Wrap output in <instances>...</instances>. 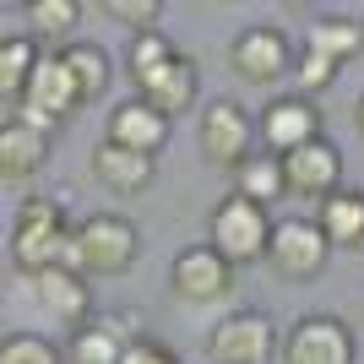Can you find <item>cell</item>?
<instances>
[{
  "label": "cell",
  "mask_w": 364,
  "mask_h": 364,
  "mask_svg": "<svg viewBox=\"0 0 364 364\" xmlns=\"http://www.w3.org/2000/svg\"><path fill=\"white\" fill-rule=\"evenodd\" d=\"M228 65H234V76H245V82L272 87V82H283V71H294V44L277 22H256V28L234 33Z\"/></svg>",
  "instance_id": "cell-9"
},
{
  "label": "cell",
  "mask_w": 364,
  "mask_h": 364,
  "mask_svg": "<svg viewBox=\"0 0 364 364\" xmlns=\"http://www.w3.org/2000/svg\"><path fill=\"white\" fill-rule=\"evenodd\" d=\"M136 310H120V316H92L87 326H76L71 343H65V359L71 364H120L125 348L136 343Z\"/></svg>",
  "instance_id": "cell-13"
},
{
  "label": "cell",
  "mask_w": 364,
  "mask_h": 364,
  "mask_svg": "<svg viewBox=\"0 0 364 364\" xmlns=\"http://www.w3.org/2000/svg\"><path fill=\"white\" fill-rule=\"evenodd\" d=\"M168 289L185 304H213L234 289V261H223L213 245H185L168 267Z\"/></svg>",
  "instance_id": "cell-10"
},
{
  "label": "cell",
  "mask_w": 364,
  "mask_h": 364,
  "mask_svg": "<svg viewBox=\"0 0 364 364\" xmlns=\"http://www.w3.org/2000/svg\"><path fill=\"white\" fill-rule=\"evenodd\" d=\"M168 131H174V120H168L164 109H152L147 98H125V104L109 109V131H104V141L158 158V152L168 147Z\"/></svg>",
  "instance_id": "cell-14"
},
{
  "label": "cell",
  "mask_w": 364,
  "mask_h": 364,
  "mask_svg": "<svg viewBox=\"0 0 364 364\" xmlns=\"http://www.w3.org/2000/svg\"><path fill=\"white\" fill-rule=\"evenodd\" d=\"M332 261V240L316 218H283L272 234V250H267V267H272L283 283H310V277L326 272Z\"/></svg>",
  "instance_id": "cell-5"
},
{
  "label": "cell",
  "mask_w": 364,
  "mask_h": 364,
  "mask_svg": "<svg viewBox=\"0 0 364 364\" xmlns=\"http://www.w3.org/2000/svg\"><path fill=\"white\" fill-rule=\"evenodd\" d=\"M71 245H76V228L65 218V201L60 196H28L22 213L11 223V267L22 277H44L55 267L71 261Z\"/></svg>",
  "instance_id": "cell-1"
},
{
  "label": "cell",
  "mask_w": 364,
  "mask_h": 364,
  "mask_svg": "<svg viewBox=\"0 0 364 364\" xmlns=\"http://www.w3.org/2000/svg\"><path fill=\"white\" fill-rule=\"evenodd\" d=\"M104 11L114 22H125L131 33H152L158 16H164V0H104Z\"/></svg>",
  "instance_id": "cell-27"
},
{
  "label": "cell",
  "mask_w": 364,
  "mask_h": 364,
  "mask_svg": "<svg viewBox=\"0 0 364 364\" xmlns=\"http://www.w3.org/2000/svg\"><path fill=\"white\" fill-rule=\"evenodd\" d=\"M234 191L250 201H277V196H289V185H283V158L277 152H250L240 168H234Z\"/></svg>",
  "instance_id": "cell-22"
},
{
  "label": "cell",
  "mask_w": 364,
  "mask_h": 364,
  "mask_svg": "<svg viewBox=\"0 0 364 364\" xmlns=\"http://www.w3.org/2000/svg\"><path fill=\"white\" fill-rule=\"evenodd\" d=\"M283 185H289V196H299V201L337 196V191H343V152L326 136L299 147V152H289V158H283Z\"/></svg>",
  "instance_id": "cell-11"
},
{
  "label": "cell",
  "mask_w": 364,
  "mask_h": 364,
  "mask_svg": "<svg viewBox=\"0 0 364 364\" xmlns=\"http://www.w3.org/2000/svg\"><path fill=\"white\" fill-rule=\"evenodd\" d=\"M152 174H158V158H147V152L114 147V141H98V147H92V180L104 185V191H114V196L147 191Z\"/></svg>",
  "instance_id": "cell-15"
},
{
  "label": "cell",
  "mask_w": 364,
  "mask_h": 364,
  "mask_svg": "<svg viewBox=\"0 0 364 364\" xmlns=\"http://www.w3.org/2000/svg\"><path fill=\"white\" fill-rule=\"evenodd\" d=\"M38 65H44V55H38L33 38H6V44H0V98H6V109H16L28 98Z\"/></svg>",
  "instance_id": "cell-20"
},
{
  "label": "cell",
  "mask_w": 364,
  "mask_h": 364,
  "mask_svg": "<svg viewBox=\"0 0 364 364\" xmlns=\"http://www.w3.org/2000/svg\"><path fill=\"white\" fill-rule=\"evenodd\" d=\"M44 164H49V136L33 131V125H22L16 114H6V125H0V180L28 185Z\"/></svg>",
  "instance_id": "cell-16"
},
{
  "label": "cell",
  "mask_w": 364,
  "mask_h": 364,
  "mask_svg": "<svg viewBox=\"0 0 364 364\" xmlns=\"http://www.w3.org/2000/svg\"><path fill=\"white\" fill-rule=\"evenodd\" d=\"M33 289H38V304L55 321H65V326H87L92 321V289L76 267H55V272L33 277Z\"/></svg>",
  "instance_id": "cell-17"
},
{
  "label": "cell",
  "mask_w": 364,
  "mask_h": 364,
  "mask_svg": "<svg viewBox=\"0 0 364 364\" xmlns=\"http://www.w3.org/2000/svg\"><path fill=\"white\" fill-rule=\"evenodd\" d=\"M28 22H33L38 38H60V49H65V38H71L76 22H82V0H33Z\"/></svg>",
  "instance_id": "cell-25"
},
{
  "label": "cell",
  "mask_w": 364,
  "mask_h": 364,
  "mask_svg": "<svg viewBox=\"0 0 364 364\" xmlns=\"http://www.w3.org/2000/svg\"><path fill=\"white\" fill-rule=\"evenodd\" d=\"M261 141H267V152H277V158H289V152L310 147V141H321V109L310 104V98H272V104L261 109Z\"/></svg>",
  "instance_id": "cell-12"
},
{
  "label": "cell",
  "mask_w": 364,
  "mask_h": 364,
  "mask_svg": "<svg viewBox=\"0 0 364 364\" xmlns=\"http://www.w3.org/2000/svg\"><path fill=\"white\" fill-rule=\"evenodd\" d=\"M337 71H343L337 60H326V55H310V49H304V60L294 65V76H299V87H304V92L332 87V82H337Z\"/></svg>",
  "instance_id": "cell-28"
},
{
  "label": "cell",
  "mask_w": 364,
  "mask_h": 364,
  "mask_svg": "<svg viewBox=\"0 0 364 364\" xmlns=\"http://www.w3.org/2000/svg\"><path fill=\"white\" fill-rule=\"evenodd\" d=\"M196 141H201V158L213 168H234L250 158V141H256V125H250V114H245L234 98H213V104L201 109L196 120Z\"/></svg>",
  "instance_id": "cell-8"
},
{
  "label": "cell",
  "mask_w": 364,
  "mask_h": 364,
  "mask_svg": "<svg viewBox=\"0 0 364 364\" xmlns=\"http://www.w3.org/2000/svg\"><path fill=\"white\" fill-rule=\"evenodd\" d=\"M0 364H60V348L44 332H6L0 337Z\"/></svg>",
  "instance_id": "cell-26"
},
{
  "label": "cell",
  "mask_w": 364,
  "mask_h": 364,
  "mask_svg": "<svg viewBox=\"0 0 364 364\" xmlns=\"http://www.w3.org/2000/svg\"><path fill=\"white\" fill-rule=\"evenodd\" d=\"M353 125H359V136H364V98H359V109H353Z\"/></svg>",
  "instance_id": "cell-30"
},
{
  "label": "cell",
  "mask_w": 364,
  "mask_h": 364,
  "mask_svg": "<svg viewBox=\"0 0 364 364\" xmlns=\"http://www.w3.org/2000/svg\"><path fill=\"white\" fill-rule=\"evenodd\" d=\"M136 223L120 213H92L76 223V245H71V261L65 267H76L82 277H120L136 267Z\"/></svg>",
  "instance_id": "cell-3"
},
{
  "label": "cell",
  "mask_w": 364,
  "mask_h": 364,
  "mask_svg": "<svg viewBox=\"0 0 364 364\" xmlns=\"http://www.w3.org/2000/svg\"><path fill=\"white\" fill-rule=\"evenodd\" d=\"M277 326L267 310H234L207 332V359L213 364H272Z\"/></svg>",
  "instance_id": "cell-6"
},
{
  "label": "cell",
  "mask_w": 364,
  "mask_h": 364,
  "mask_svg": "<svg viewBox=\"0 0 364 364\" xmlns=\"http://www.w3.org/2000/svg\"><path fill=\"white\" fill-rule=\"evenodd\" d=\"M359 359V343H353L348 321L343 316H299L283 337V364H353Z\"/></svg>",
  "instance_id": "cell-7"
},
{
  "label": "cell",
  "mask_w": 364,
  "mask_h": 364,
  "mask_svg": "<svg viewBox=\"0 0 364 364\" xmlns=\"http://www.w3.org/2000/svg\"><path fill=\"white\" fill-rule=\"evenodd\" d=\"M321 228H326V240H332V250L343 245V250H364V191H337V196L321 201Z\"/></svg>",
  "instance_id": "cell-19"
},
{
  "label": "cell",
  "mask_w": 364,
  "mask_h": 364,
  "mask_svg": "<svg viewBox=\"0 0 364 364\" xmlns=\"http://www.w3.org/2000/svg\"><path fill=\"white\" fill-rule=\"evenodd\" d=\"M60 55H65V65L76 71V82H82V98H87V104H98V98L109 92V82H114L109 55H104L98 44H65Z\"/></svg>",
  "instance_id": "cell-23"
},
{
  "label": "cell",
  "mask_w": 364,
  "mask_h": 364,
  "mask_svg": "<svg viewBox=\"0 0 364 364\" xmlns=\"http://www.w3.org/2000/svg\"><path fill=\"white\" fill-rule=\"evenodd\" d=\"M87 104L82 98V82H76V71L65 65V55H44V65H38V76H33L28 98L11 109L22 125H33V131H55V125H65L76 114V109Z\"/></svg>",
  "instance_id": "cell-4"
},
{
  "label": "cell",
  "mask_w": 364,
  "mask_h": 364,
  "mask_svg": "<svg viewBox=\"0 0 364 364\" xmlns=\"http://www.w3.org/2000/svg\"><path fill=\"white\" fill-rule=\"evenodd\" d=\"M272 213L261 207V201L240 196V191H228L223 201L213 207V223H207V245H213L223 261H234V267H250V261H267V250H272Z\"/></svg>",
  "instance_id": "cell-2"
},
{
  "label": "cell",
  "mask_w": 364,
  "mask_h": 364,
  "mask_svg": "<svg viewBox=\"0 0 364 364\" xmlns=\"http://www.w3.org/2000/svg\"><path fill=\"white\" fill-rule=\"evenodd\" d=\"M120 364H180V359H174L164 343H152V337H136V343L125 348V359H120Z\"/></svg>",
  "instance_id": "cell-29"
},
{
  "label": "cell",
  "mask_w": 364,
  "mask_h": 364,
  "mask_svg": "<svg viewBox=\"0 0 364 364\" xmlns=\"http://www.w3.org/2000/svg\"><path fill=\"white\" fill-rule=\"evenodd\" d=\"M168 60H180V49L164 38V28L136 33V38H131V55H125V65H131V82H136V87H141V82H152Z\"/></svg>",
  "instance_id": "cell-24"
},
{
  "label": "cell",
  "mask_w": 364,
  "mask_h": 364,
  "mask_svg": "<svg viewBox=\"0 0 364 364\" xmlns=\"http://www.w3.org/2000/svg\"><path fill=\"white\" fill-rule=\"evenodd\" d=\"M196 87H201V71H196V60H168L164 71L152 76V82H141L136 87V98H147L152 109H164L168 120H174V114H185V109L196 104Z\"/></svg>",
  "instance_id": "cell-18"
},
{
  "label": "cell",
  "mask_w": 364,
  "mask_h": 364,
  "mask_svg": "<svg viewBox=\"0 0 364 364\" xmlns=\"http://www.w3.org/2000/svg\"><path fill=\"white\" fill-rule=\"evenodd\" d=\"M304 49L343 65V60H353L364 49V28L353 16H321V22H310V33H304Z\"/></svg>",
  "instance_id": "cell-21"
}]
</instances>
